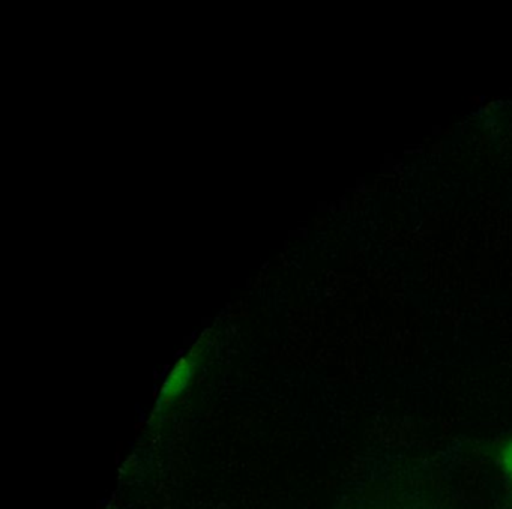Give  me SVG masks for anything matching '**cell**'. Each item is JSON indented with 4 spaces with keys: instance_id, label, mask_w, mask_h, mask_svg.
<instances>
[{
    "instance_id": "7a4b0ae2",
    "label": "cell",
    "mask_w": 512,
    "mask_h": 509,
    "mask_svg": "<svg viewBox=\"0 0 512 509\" xmlns=\"http://www.w3.org/2000/svg\"><path fill=\"white\" fill-rule=\"evenodd\" d=\"M499 464L512 490V439L506 440L500 448Z\"/></svg>"
},
{
    "instance_id": "6da1fadb",
    "label": "cell",
    "mask_w": 512,
    "mask_h": 509,
    "mask_svg": "<svg viewBox=\"0 0 512 509\" xmlns=\"http://www.w3.org/2000/svg\"><path fill=\"white\" fill-rule=\"evenodd\" d=\"M197 370L196 355L191 353L190 356L182 358L175 367L170 370L169 376L164 380L163 386L160 389V397H158V410L166 409L172 406L182 394L185 389L190 386L194 374Z\"/></svg>"
}]
</instances>
